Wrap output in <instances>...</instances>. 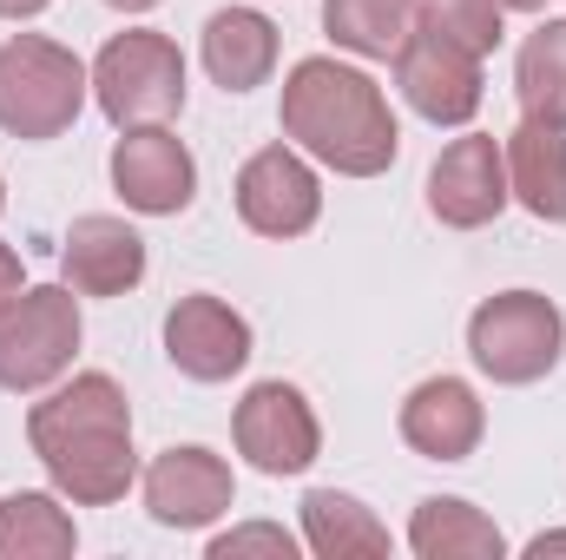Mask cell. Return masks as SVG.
<instances>
[{
	"label": "cell",
	"instance_id": "cell-14",
	"mask_svg": "<svg viewBox=\"0 0 566 560\" xmlns=\"http://www.w3.org/2000/svg\"><path fill=\"white\" fill-rule=\"evenodd\" d=\"M481 428H488V409L461 376H428L402 403V442L428 462H468L481 448Z\"/></svg>",
	"mask_w": 566,
	"mask_h": 560
},
{
	"label": "cell",
	"instance_id": "cell-19",
	"mask_svg": "<svg viewBox=\"0 0 566 560\" xmlns=\"http://www.w3.org/2000/svg\"><path fill=\"white\" fill-rule=\"evenodd\" d=\"M409 548H416L422 560H501L507 554L501 528H494L481 508L454 501V495H434V501L416 508V521H409Z\"/></svg>",
	"mask_w": 566,
	"mask_h": 560
},
{
	"label": "cell",
	"instance_id": "cell-10",
	"mask_svg": "<svg viewBox=\"0 0 566 560\" xmlns=\"http://www.w3.org/2000/svg\"><path fill=\"white\" fill-rule=\"evenodd\" d=\"M323 211V185L316 172L290 152V145H264L244 158L238 172V218L258 238H303Z\"/></svg>",
	"mask_w": 566,
	"mask_h": 560
},
{
	"label": "cell",
	"instance_id": "cell-30",
	"mask_svg": "<svg viewBox=\"0 0 566 560\" xmlns=\"http://www.w3.org/2000/svg\"><path fill=\"white\" fill-rule=\"evenodd\" d=\"M0 211H7V185H0Z\"/></svg>",
	"mask_w": 566,
	"mask_h": 560
},
{
	"label": "cell",
	"instance_id": "cell-4",
	"mask_svg": "<svg viewBox=\"0 0 566 560\" xmlns=\"http://www.w3.org/2000/svg\"><path fill=\"white\" fill-rule=\"evenodd\" d=\"M93 93L119 133L126 126H165L185 106V53L151 27L113 33L106 53L93 60Z\"/></svg>",
	"mask_w": 566,
	"mask_h": 560
},
{
	"label": "cell",
	"instance_id": "cell-7",
	"mask_svg": "<svg viewBox=\"0 0 566 560\" xmlns=\"http://www.w3.org/2000/svg\"><path fill=\"white\" fill-rule=\"evenodd\" d=\"M238 455L258 468V475H303L323 448V428H316V409L303 403V390L290 383H258L244 403H238Z\"/></svg>",
	"mask_w": 566,
	"mask_h": 560
},
{
	"label": "cell",
	"instance_id": "cell-24",
	"mask_svg": "<svg viewBox=\"0 0 566 560\" xmlns=\"http://www.w3.org/2000/svg\"><path fill=\"white\" fill-rule=\"evenodd\" d=\"M244 554H271V560H296V541L271 528V521H251V528H231L211 541V560H244Z\"/></svg>",
	"mask_w": 566,
	"mask_h": 560
},
{
	"label": "cell",
	"instance_id": "cell-26",
	"mask_svg": "<svg viewBox=\"0 0 566 560\" xmlns=\"http://www.w3.org/2000/svg\"><path fill=\"white\" fill-rule=\"evenodd\" d=\"M53 0H0V20H33V13H46Z\"/></svg>",
	"mask_w": 566,
	"mask_h": 560
},
{
	"label": "cell",
	"instance_id": "cell-18",
	"mask_svg": "<svg viewBox=\"0 0 566 560\" xmlns=\"http://www.w3.org/2000/svg\"><path fill=\"white\" fill-rule=\"evenodd\" d=\"M303 541H310V554H323V560H382L389 554V528L356 495H336V488H310L303 495Z\"/></svg>",
	"mask_w": 566,
	"mask_h": 560
},
{
	"label": "cell",
	"instance_id": "cell-16",
	"mask_svg": "<svg viewBox=\"0 0 566 560\" xmlns=\"http://www.w3.org/2000/svg\"><path fill=\"white\" fill-rule=\"evenodd\" d=\"M277 66V27L258 13V7H218L205 20V73L224 86V93H251L264 86Z\"/></svg>",
	"mask_w": 566,
	"mask_h": 560
},
{
	"label": "cell",
	"instance_id": "cell-22",
	"mask_svg": "<svg viewBox=\"0 0 566 560\" xmlns=\"http://www.w3.org/2000/svg\"><path fill=\"white\" fill-rule=\"evenodd\" d=\"M323 33L363 60H389L416 33V7L409 0H323Z\"/></svg>",
	"mask_w": 566,
	"mask_h": 560
},
{
	"label": "cell",
	"instance_id": "cell-27",
	"mask_svg": "<svg viewBox=\"0 0 566 560\" xmlns=\"http://www.w3.org/2000/svg\"><path fill=\"white\" fill-rule=\"evenodd\" d=\"M547 554H566V535H534L527 541V560H547Z\"/></svg>",
	"mask_w": 566,
	"mask_h": 560
},
{
	"label": "cell",
	"instance_id": "cell-13",
	"mask_svg": "<svg viewBox=\"0 0 566 560\" xmlns=\"http://www.w3.org/2000/svg\"><path fill=\"white\" fill-rule=\"evenodd\" d=\"M231 495H238V481H231L224 455H211V448H165L145 468V508L158 528H211L231 508Z\"/></svg>",
	"mask_w": 566,
	"mask_h": 560
},
{
	"label": "cell",
	"instance_id": "cell-23",
	"mask_svg": "<svg viewBox=\"0 0 566 560\" xmlns=\"http://www.w3.org/2000/svg\"><path fill=\"white\" fill-rule=\"evenodd\" d=\"M422 27L454 40V46H468L474 60L501 46V7L494 0H422Z\"/></svg>",
	"mask_w": 566,
	"mask_h": 560
},
{
	"label": "cell",
	"instance_id": "cell-8",
	"mask_svg": "<svg viewBox=\"0 0 566 560\" xmlns=\"http://www.w3.org/2000/svg\"><path fill=\"white\" fill-rule=\"evenodd\" d=\"M396 86H402V100H409L422 120H434V126H468V120L481 113V60H474L468 46L428 33V27H416V33L402 40V53H396Z\"/></svg>",
	"mask_w": 566,
	"mask_h": 560
},
{
	"label": "cell",
	"instance_id": "cell-3",
	"mask_svg": "<svg viewBox=\"0 0 566 560\" xmlns=\"http://www.w3.org/2000/svg\"><path fill=\"white\" fill-rule=\"evenodd\" d=\"M86 86H93V73L60 40L20 33L0 46V126L13 139H60L80 120Z\"/></svg>",
	"mask_w": 566,
	"mask_h": 560
},
{
	"label": "cell",
	"instance_id": "cell-15",
	"mask_svg": "<svg viewBox=\"0 0 566 560\" xmlns=\"http://www.w3.org/2000/svg\"><path fill=\"white\" fill-rule=\"evenodd\" d=\"M60 265H66V283L80 297H126L145 278V238L126 218L93 211V218H73Z\"/></svg>",
	"mask_w": 566,
	"mask_h": 560
},
{
	"label": "cell",
	"instance_id": "cell-9",
	"mask_svg": "<svg viewBox=\"0 0 566 560\" xmlns=\"http://www.w3.org/2000/svg\"><path fill=\"white\" fill-rule=\"evenodd\" d=\"M507 152L488 139V133H468V139H454L441 158H434V172H428V211L441 218V225H454V231H481V225H494L501 211H507Z\"/></svg>",
	"mask_w": 566,
	"mask_h": 560
},
{
	"label": "cell",
	"instance_id": "cell-11",
	"mask_svg": "<svg viewBox=\"0 0 566 560\" xmlns=\"http://www.w3.org/2000/svg\"><path fill=\"white\" fill-rule=\"evenodd\" d=\"M113 191L133 211H145V218H171V211L191 205L198 165H191V152H185L178 133H165V126H126V139L113 145Z\"/></svg>",
	"mask_w": 566,
	"mask_h": 560
},
{
	"label": "cell",
	"instance_id": "cell-6",
	"mask_svg": "<svg viewBox=\"0 0 566 560\" xmlns=\"http://www.w3.org/2000/svg\"><path fill=\"white\" fill-rule=\"evenodd\" d=\"M80 350V303L60 283L0 303V390H46Z\"/></svg>",
	"mask_w": 566,
	"mask_h": 560
},
{
	"label": "cell",
	"instance_id": "cell-5",
	"mask_svg": "<svg viewBox=\"0 0 566 560\" xmlns=\"http://www.w3.org/2000/svg\"><path fill=\"white\" fill-rule=\"evenodd\" d=\"M468 350L494 383H541L566 350V317L541 290H501L468 317Z\"/></svg>",
	"mask_w": 566,
	"mask_h": 560
},
{
	"label": "cell",
	"instance_id": "cell-25",
	"mask_svg": "<svg viewBox=\"0 0 566 560\" xmlns=\"http://www.w3.org/2000/svg\"><path fill=\"white\" fill-rule=\"evenodd\" d=\"M27 283H20V251L13 245H0V303H13Z\"/></svg>",
	"mask_w": 566,
	"mask_h": 560
},
{
	"label": "cell",
	"instance_id": "cell-12",
	"mask_svg": "<svg viewBox=\"0 0 566 560\" xmlns=\"http://www.w3.org/2000/svg\"><path fill=\"white\" fill-rule=\"evenodd\" d=\"M165 356L191 383H231L251 363V323L224 297H178L165 317Z\"/></svg>",
	"mask_w": 566,
	"mask_h": 560
},
{
	"label": "cell",
	"instance_id": "cell-21",
	"mask_svg": "<svg viewBox=\"0 0 566 560\" xmlns=\"http://www.w3.org/2000/svg\"><path fill=\"white\" fill-rule=\"evenodd\" d=\"M73 515L53 495H7L0 501V560H66L73 554Z\"/></svg>",
	"mask_w": 566,
	"mask_h": 560
},
{
	"label": "cell",
	"instance_id": "cell-2",
	"mask_svg": "<svg viewBox=\"0 0 566 560\" xmlns=\"http://www.w3.org/2000/svg\"><path fill=\"white\" fill-rule=\"evenodd\" d=\"M283 133L343 178H376L396 165L402 133L382 86L336 60H296L283 80Z\"/></svg>",
	"mask_w": 566,
	"mask_h": 560
},
{
	"label": "cell",
	"instance_id": "cell-29",
	"mask_svg": "<svg viewBox=\"0 0 566 560\" xmlns=\"http://www.w3.org/2000/svg\"><path fill=\"white\" fill-rule=\"evenodd\" d=\"M106 7H119V13H145V7H158V0H106Z\"/></svg>",
	"mask_w": 566,
	"mask_h": 560
},
{
	"label": "cell",
	"instance_id": "cell-20",
	"mask_svg": "<svg viewBox=\"0 0 566 560\" xmlns=\"http://www.w3.org/2000/svg\"><path fill=\"white\" fill-rule=\"evenodd\" d=\"M514 93H521V120L560 126L566 133V20H541L514 60Z\"/></svg>",
	"mask_w": 566,
	"mask_h": 560
},
{
	"label": "cell",
	"instance_id": "cell-28",
	"mask_svg": "<svg viewBox=\"0 0 566 560\" xmlns=\"http://www.w3.org/2000/svg\"><path fill=\"white\" fill-rule=\"evenodd\" d=\"M494 7H501V13H541L547 0H494Z\"/></svg>",
	"mask_w": 566,
	"mask_h": 560
},
{
	"label": "cell",
	"instance_id": "cell-17",
	"mask_svg": "<svg viewBox=\"0 0 566 560\" xmlns=\"http://www.w3.org/2000/svg\"><path fill=\"white\" fill-rule=\"evenodd\" d=\"M507 191L547 218V225H566V145L560 126H541V120H521L507 133Z\"/></svg>",
	"mask_w": 566,
	"mask_h": 560
},
{
	"label": "cell",
	"instance_id": "cell-1",
	"mask_svg": "<svg viewBox=\"0 0 566 560\" xmlns=\"http://www.w3.org/2000/svg\"><path fill=\"white\" fill-rule=\"evenodd\" d=\"M27 442L46 462L53 488L80 508H106L133 488L139 455H133V403L113 376H73L46 403H33Z\"/></svg>",
	"mask_w": 566,
	"mask_h": 560
}]
</instances>
